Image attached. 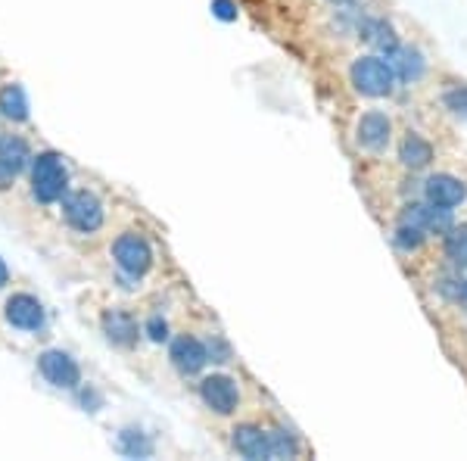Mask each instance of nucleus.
<instances>
[{
	"instance_id": "nucleus-1",
	"label": "nucleus",
	"mask_w": 467,
	"mask_h": 461,
	"mask_svg": "<svg viewBox=\"0 0 467 461\" xmlns=\"http://www.w3.org/2000/svg\"><path fill=\"white\" fill-rule=\"evenodd\" d=\"M66 194H69V169H66L63 156L50 153V150L37 153L32 162V196L41 206H50Z\"/></svg>"
},
{
	"instance_id": "nucleus-2",
	"label": "nucleus",
	"mask_w": 467,
	"mask_h": 461,
	"mask_svg": "<svg viewBox=\"0 0 467 461\" xmlns=\"http://www.w3.org/2000/svg\"><path fill=\"white\" fill-rule=\"evenodd\" d=\"M349 81L358 94L380 100V97H389L396 90V69H393V63H387L383 57H361L352 63Z\"/></svg>"
},
{
	"instance_id": "nucleus-3",
	"label": "nucleus",
	"mask_w": 467,
	"mask_h": 461,
	"mask_svg": "<svg viewBox=\"0 0 467 461\" xmlns=\"http://www.w3.org/2000/svg\"><path fill=\"white\" fill-rule=\"evenodd\" d=\"M63 218L75 234H97L103 228V203L94 191H72L63 196Z\"/></svg>"
},
{
	"instance_id": "nucleus-4",
	"label": "nucleus",
	"mask_w": 467,
	"mask_h": 461,
	"mask_svg": "<svg viewBox=\"0 0 467 461\" xmlns=\"http://www.w3.org/2000/svg\"><path fill=\"white\" fill-rule=\"evenodd\" d=\"M112 262L128 278H144L150 266H153V249H150L147 237L134 231H125L112 240Z\"/></svg>"
},
{
	"instance_id": "nucleus-5",
	"label": "nucleus",
	"mask_w": 467,
	"mask_h": 461,
	"mask_svg": "<svg viewBox=\"0 0 467 461\" xmlns=\"http://www.w3.org/2000/svg\"><path fill=\"white\" fill-rule=\"evenodd\" d=\"M200 399L209 412L234 414L240 408V387L228 374H209L200 381Z\"/></svg>"
},
{
	"instance_id": "nucleus-6",
	"label": "nucleus",
	"mask_w": 467,
	"mask_h": 461,
	"mask_svg": "<svg viewBox=\"0 0 467 461\" xmlns=\"http://www.w3.org/2000/svg\"><path fill=\"white\" fill-rule=\"evenodd\" d=\"M37 372L44 381L57 390H75L81 383V368L75 365V359L63 350H47L37 355Z\"/></svg>"
},
{
	"instance_id": "nucleus-7",
	"label": "nucleus",
	"mask_w": 467,
	"mask_h": 461,
	"mask_svg": "<svg viewBox=\"0 0 467 461\" xmlns=\"http://www.w3.org/2000/svg\"><path fill=\"white\" fill-rule=\"evenodd\" d=\"M4 319L16 330H41L44 321H47V312H44L41 299L32 297V293H13L4 302Z\"/></svg>"
},
{
	"instance_id": "nucleus-8",
	"label": "nucleus",
	"mask_w": 467,
	"mask_h": 461,
	"mask_svg": "<svg viewBox=\"0 0 467 461\" xmlns=\"http://www.w3.org/2000/svg\"><path fill=\"white\" fill-rule=\"evenodd\" d=\"M169 359L184 377H193V374H200L202 368L209 365V350H206V343H202V340L191 337V334H178L175 340H171Z\"/></svg>"
},
{
	"instance_id": "nucleus-9",
	"label": "nucleus",
	"mask_w": 467,
	"mask_h": 461,
	"mask_svg": "<svg viewBox=\"0 0 467 461\" xmlns=\"http://www.w3.org/2000/svg\"><path fill=\"white\" fill-rule=\"evenodd\" d=\"M424 196L427 203H433L440 209H455L467 200V184L462 178L440 172V175H431L424 181Z\"/></svg>"
},
{
	"instance_id": "nucleus-10",
	"label": "nucleus",
	"mask_w": 467,
	"mask_h": 461,
	"mask_svg": "<svg viewBox=\"0 0 467 461\" xmlns=\"http://www.w3.org/2000/svg\"><path fill=\"white\" fill-rule=\"evenodd\" d=\"M389 138H393V122H389L387 112H365V116L356 122V141L358 147L371 150V153H380L383 147L389 143Z\"/></svg>"
},
{
	"instance_id": "nucleus-11",
	"label": "nucleus",
	"mask_w": 467,
	"mask_h": 461,
	"mask_svg": "<svg viewBox=\"0 0 467 461\" xmlns=\"http://www.w3.org/2000/svg\"><path fill=\"white\" fill-rule=\"evenodd\" d=\"M26 162H28V143L19 134H4L0 138V187L10 184L26 169Z\"/></svg>"
},
{
	"instance_id": "nucleus-12",
	"label": "nucleus",
	"mask_w": 467,
	"mask_h": 461,
	"mask_svg": "<svg viewBox=\"0 0 467 461\" xmlns=\"http://www.w3.org/2000/svg\"><path fill=\"white\" fill-rule=\"evenodd\" d=\"M103 334H107L109 343L125 346L128 350V346L138 343L140 328H138V321L125 312V309H107V312H103Z\"/></svg>"
},
{
	"instance_id": "nucleus-13",
	"label": "nucleus",
	"mask_w": 467,
	"mask_h": 461,
	"mask_svg": "<svg viewBox=\"0 0 467 461\" xmlns=\"http://www.w3.org/2000/svg\"><path fill=\"white\" fill-rule=\"evenodd\" d=\"M231 445L250 461L268 458V430H262L255 424H240V427H234Z\"/></svg>"
},
{
	"instance_id": "nucleus-14",
	"label": "nucleus",
	"mask_w": 467,
	"mask_h": 461,
	"mask_svg": "<svg viewBox=\"0 0 467 461\" xmlns=\"http://www.w3.org/2000/svg\"><path fill=\"white\" fill-rule=\"evenodd\" d=\"M399 160H402L405 169L420 172V169H427V165L433 162V147L420 138L418 131H409L402 138V143H399Z\"/></svg>"
},
{
	"instance_id": "nucleus-15",
	"label": "nucleus",
	"mask_w": 467,
	"mask_h": 461,
	"mask_svg": "<svg viewBox=\"0 0 467 461\" xmlns=\"http://www.w3.org/2000/svg\"><path fill=\"white\" fill-rule=\"evenodd\" d=\"M0 116L10 119V122H26L28 119V103H26V90L19 85H4L0 88Z\"/></svg>"
},
{
	"instance_id": "nucleus-16",
	"label": "nucleus",
	"mask_w": 467,
	"mask_h": 461,
	"mask_svg": "<svg viewBox=\"0 0 467 461\" xmlns=\"http://www.w3.org/2000/svg\"><path fill=\"white\" fill-rule=\"evenodd\" d=\"M389 59H393L396 75H399V79H405V81L420 79V72H424V57H420L414 47H399Z\"/></svg>"
},
{
	"instance_id": "nucleus-17",
	"label": "nucleus",
	"mask_w": 467,
	"mask_h": 461,
	"mask_svg": "<svg viewBox=\"0 0 467 461\" xmlns=\"http://www.w3.org/2000/svg\"><path fill=\"white\" fill-rule=\"evenodd\" d=\"M446 259L455 268H467V225H451L446 231Z\"/></svg>"
},
{
	"instance_id": "nucleus-18",
	"label": "nucleus",
	"mask_w": 467,
	"mask_h": 461,
	"mask_svg": "<svg viewBox=\"0 0 467 461\" xmlns=\"http://www.w3.org/2000/svg\"><path fill=\"white\" fill-rule=\"evenodd\" d=\"M296 456H299L296 436L281 427H271L268 430V458H296Z\"/></svg>"
},
{
	"instance_id": "nucleus-19",
	"label": "nucleus",
	"mask_w": 467,
	"mask_h": 461,
	"mask_svg": "<svg viewBox=\"0 0 467 461\" xmlns=\"http://www.w3.org/2000/svg\"><path fill=\"white\" fill-rule=\"evenodd\" d=\"M119 452L128 458H147L150 452H153V443H150L140 430H122V434H119Z\"/></svg>"
},
{
	"instance_id": "nucleus-20",
	"label": "nucleus",
	"mask_w": 467,
	"mask_h": 461,
	"mask_svg": "<svg viewBox=\"0 0 467 461\" xmlns=\"http://www.w3.org/2000/svg\"><path fill=\"white\" fill-rule=\"evenodd\" d=\"M424 237H427V234L420 231V228H411V225H399V231H396V246H399V249H405V253H411V249H418L420 244H424Z\"/></svg>"
},
{
	"instance_id": "nucleus-21",
	"label": "nucleus",
	"mask_w": 467,
	"mask_h": 461,
	"mask_svg": "<svg viewBox=\"0 0 467 461\" xmlns=\"http://www.w3.org/2000/svg\"><path fill=\"white\" fill-rule=\"evenodd\" d=\"M442 103H446L451 112H462V116H467V85L449 88L446 94H442Z\"/></svg>"
},
{
	"instance_id": "nucleus-22",
	"label": "nucleus",
	"mask_w": 467,
	"mask_h": 461,
	"mask_svg": "<svg viewBox=\"0 0 467 461\" xmlns=\"http://www.w3.org/2000/svg\"><path fill=\"white\" fill-rule=\"evenodd\" d=\"M144 334L153 340V343H165V340H169V321H165L162 315H150L144 324Z\"/></svg>"
},
{
	"instance_id": "nucleus-23",
	"label": "nucleus",
	"mask_w": 467,
	"mask_h": 461,
	"mask_svg": "<svg viewBox=\"0 0 467 461\" xmlns=\"http://www.w3.org/2000/svg\"><path fill=\"white\" fill-rule=\"evenodd\" d=\"M206 350H209V361H218V365H222V361H231V346L224 343L222 337H213V340H209Z\"/></svg>"
},
{
	"instance_id": "nucleus-24",
	"label": "nucleus",
	"mask_w": 467,
	"mask_h": 461,
	"mask_svg": "<svg viewBox=\"0 0 467 461\" xmlns=\"http://www.w3.org/2000/svg\"><path fill=\"white\" fill-rule=\"evenodd\" d=\"M213 13L224 22L237 19V6H234V0H213Z\"/></svg>"
},
{
	"instance_id": "nucleus-25",
	"label": "nucleus",
	"mask_w": 467,
	"mask_h": 461,
	"mask_svg": "<svg viewBox=\"0 0 467 461\" xmlns=\"http://www.w3.org/2000/svg\"><path fill=\"white\" fill-rule=\"evenodd\" d=\"M10 284V268L4 266V259H0V287H6Z\"/></svg>"
},
{
	"instance_id": "nucleus-26",
	"label": "nucleus",
	"mask_w": 467,
	"mask_h": 461,
	"mask_svg": "<svg viewBox=\"0 0 467 461\" xmlns=\"http://www.w3.org/2000/svg\"><path fill=\"white\" fill-rule=\"evenodd\" d=\"M330 4H337V6H349V4H356V0H330Z\"/></svg>"
},
{
	"instance_id": "nucleus-27",
	"label": "nucleus",
	"mask_w": 467,
	"mask_h": 461,
	"mask_svg": "<svg viewBox=\"0 0 467 461\" xmlns=\"http://www.w3.org/2000/svg\"><path fill=\"white\" fill-rule=\"evenodd\" d=\"M464 302H467V290H464Z\"/></svg>"
}]
</instances>
